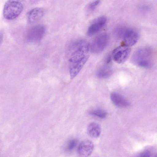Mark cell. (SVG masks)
<instances>
[{"label": "cell", "mask_w": 157, "mask_h": 157, "mask_svg": "<svg viewBox=\"0 0 157 157\" xmlns=\"http://www.w3.org/2000/svg\"><path fill=\"white\" fill-rule=\"evenodd\" d=\"M77 140L75 139L70 140L66 146V149L67 151H71L76 146L77 144Z\"/></svg>", "instance_id": "15"}, {"label": "cell", "mask_w": 157, "mask_h": 157, "mask_svg": "<svg viewBox=\"0 0 157 157\" xmlns=\"http://www.w3.org/2000/svg\"><path fill=\"white\" fill-rule=\"evenodd\" d=\"M20 1H22V2H24V1H25V0H20Z\"/></svg>", "instance_id": "19"}, {"label": "cell", "mask_w": 157, "mask_h": 157, "mask_svg": "<svg viewBox=\"0 0 157 157\" xmlns=\"http://www.w3.org/2000/svg\"><path fill=\"white\" fill-rule=\"evenodd\" d=\"M45 32V27L38 25L32 27L28 33V38L30 40L34 42H40L43 38Z\"/></svg>", "instance_id": "7"}, {"label": "cell", "mask_w": 157, "mask_h": 157, "mask_svg": "<svg viewBox=\"0 0 157 157\" xmlns=\"http://www.w3.org/2000/svg\"><path fill=\"white\" fill-rule=\"evenodd\" d=\"M94 148V144L91 141L88 140H84L79 144L78 152L80 156L87 157L92 153Z\"/></svg>", "instance_id": "9"}, {"label": "cell", "mask_w": 157, "mask_h": 157, "mask_svg": "<svg viewBox=\"0 0 157 157\" xmlns=\"http://www.w3.org/2000/svg\"><path fill=\"white\" fill-rule=\"evenodd\" d=\"M44 14V11L42 9L35 8L29 11L28 14V18L30 22L33 23L40 20Z\"/></svg>", "instance_id": "11"}, {"label": "cell", "mask_w": 157, "mask_h": 157, "mask_svg": "<svg viewBox=\"0 0 157 157\" xmlns=\"http://www.w3.org/2000/svg\"><path fill=\"white\" fill-rule=\"evenodd\" d=\"M100 2V0H95L90 3L88 6L89 10L92 11L94 10Z\"/></svg>", "instance_id": "16"}, {"label": "cell", "mask_w": 157, "mask_h": 157, "mask_svg": "<svg viewBox=\"0 0 157 157\" xmlns=\"http://www.w3.org/2000/svg\"><path fill=\"white\" fill-rule=\"evenodd\" d=\"M151 153L149 150H146L142 152L140 155L141 157H149L151 156Z\"/></svg>", "instance_id": "17"}, {"label": "cell", "mask_w": 157, "mask_h": 157, "mask_svg": "<svg viewBox=\"0 0 157 157\" xmlns=\"http://www.w3.org/2000/svg\"><path fill=\"white\" fill-rule=\"evenodd\" d=\"M107 22V18L104 16L97 18L89 27L87 33L92 36L100 31L105 26Z\"/></svg>", "instance_id": "8"}, {"label": "cell", "mask_w": 157, "mask_h": 157, "mask_svg": "<svg viewBox=\"0 0 157 157\" xmlns=\"http://www.w3.org/2000/svg\"><path fill=\"white\" fill-rule=\"evenodd\" d=\"M89 45L84 40L73 42L67 48L70 77L75 78L89 57Z\"/></svg>", "instance_id": "1"}, {"label": "cell", "mask_w": 157, "mask_h": 157, "mask_svg": "<svg viewBox=\"0 0 157 157\" xmlns=\"http://www.w3.org/2000/svg\"><path fill=\"white\" fill-rule=\"evenodd\" d=\"M114 32L117 37L122 39L124 45L129 47L135 45L139 39V33L133 28L119 26L116 28Z\"/></svg>", "instance_id": "3"}, {"label": "cell", "mask_w": 157, "mask_h": 157, "mask_svg": "<svg viewBox=\"0 0 157 157\" xmlns=\"http://www.w3.org/2000/svg\"><path fill=\"white\" fill-rule=\"evenodd\" d=\"M88 134L93 138L99 137L101 133V128L100 125L97 123L92 122L88 125L87 128Z\"/></svg>", "instance_id": "12"}, {"label": "cell", "mask_w": 157, "mask_h": 157, "mask_svg": "<svg viewBox=\"0 0 157 157\" xmlns=\"http://www.w3.org/2000/svg\"><path fill=\"white\" fill-rule=\"evenodd\" d=\"M152 49L149 47L140 48L136 51L131 57L132 63L140 67L150 68L152 65Z\"/></svg>", "instance_id": "2"}, {"label": "cell", "mask_w": 157, "mask_h": 157, "mask_svg": "<svg viewBox=\"0 0 157 157\" xmlns=\"http://www.w3.org/2000/svg\"><path fill=\"white\" fill-rule=\"evenodd\" d=\"M112 73V70L110 67L108 65H105L99 69L96 74L99 78H105L110 76Z\"/></svg>", "instance_id": "13"}, {"label": "cell", "mask_w": 157, "mask_h": 157, "mask_svg": "<svg viewBox=\"0 0 157 157\" xmlns=\"http://www.w3.org/2000/svg\"><path fill=\"white\" fill-rule=\"evenodd\" d=\"M109 39L108 35L105 33H101L97 36L89 45L91 52L94 54L101 52L107 46Z\"/></svg>", "instance_id": "5"}, {"label": "cell", "mask_w": 157, "mask_h": 157, "mask_svg": "<svg viewBox=\"0 0 157 157\" xmlns=\"http://www.w3.org/2000/svg\"><path fill=\"white\" fill-rule=\"evenodd\" d=\"M3 39V35L2 34L0 33V44L2 42Z\"/></svg>", "instance_id": "18"}, {"label": "cell", "mask_w": 157, "mask_h": 157, "mask_svg": "<svg viewBox=\"0 0 157 157\" xmlns=\"http://www.w3.org/2000/svg\"><path fill=\"white\" fill-rule=\"evenodd\" d=\"M89 113L102 119L105 118L107 114V112L105 110L99 109L91 110L90 111Z\"/></svg>", "instance_id": "14"}, {"label": "cell", "mask_w": 157, "mask_h": 157, "mask_svg": "<svg viewBox=\"0 0 157 157\" xmlns=\"http://www.w3.org/2000/svg\"><path fill=\"white\" fill-rule=\"evenodd\" d=\"M22 2L20 0H8L5 4L3 9L4 17L8 20L17 18L23 9Z\"/></svg>", "instance_id": "4"}, {"label": "cell", "mask_w": 157, "mask_h": 157, "mask_svg": "<svg viewBox=\"0 0 157 157\" xmlns=\"http://www.w3.org/2000/svg\"><path fill=\"white\" fill-rule=\"evenodd\" d=\"M131 51L129 47L125 45L117 47L113 52V58L117 63H122L125 62L129 57Z\"/></svg>", "instance_id": "6"}, {"label": "cell", "mask_w": 157, "mask_h": 157, "mask_svg": "<svg viewBox=\"0 0 157 157\" xmlns=\"http://www.w3.org/2000/svg\"><path fill=\"white\" fill-rule=\"evenodd\" d=\"M113 103L120 107H126L130 105V102L122 95L116 92L112 93L110 95Z\"/></svg>", "instance_id": "10"}]
</instances>
